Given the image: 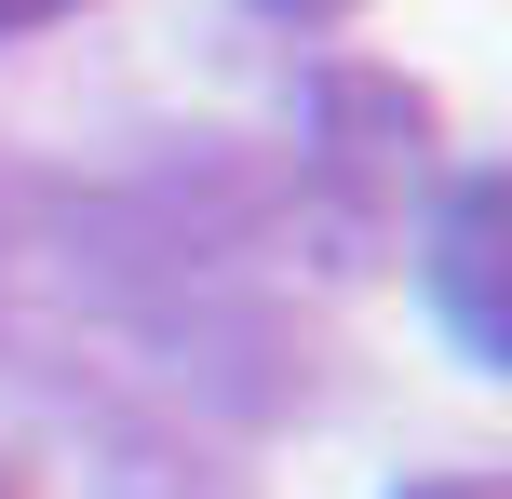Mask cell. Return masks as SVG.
<instances>
[{
    "label": "cell",
    "mask_w": 512,
    "mask_h": 499,
    "mask_svg": "<svg viewBox=\"0 0 512 499\" xmlns=\"http://www.w3.org/2000/svg\"><path fill=\"white\" fill-rule=\"evenodd\" d=\"M432 284H445L459 351H472V365H499V176H459L445 243H432Z\"/></svg>",
    "instance_id": "cell-1"
},
{
    "label": "cell",
    "mask_w": 512,
    "mask_h": 499,
    "mask_svg": "<svg viewBox=\"0 0 512 499\" xmlns=\"http://www.w3.org/2000/svg\"><path fill=\"white\" fill-rule=\"evenodd\" d=\"M41 14H68V0H0V27H41Z\"/></svg>",
    "instance_id": "cell-2"
},
{
    "label": "cell",
    "mask_w": 512,
    "mask_h": 499,
    "mask_svg": "<svg viewBox=\"0 0 512 499\" xmlns=\"http://www.w3.org/2000/svg\"><path fill=\"white\" fill-rule=\"evenodd\" d=\"M270 14H351V0H270Z\"/></svg>",
    "instance_id": "cell-3"
}]
</instances>
